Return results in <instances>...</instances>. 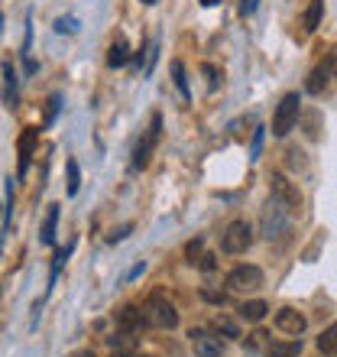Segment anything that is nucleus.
Here are the masks:
<instances>
[{
  "instance_id": "1",
  "label": "nucleus",
  "mask_w": 337,
  "mask_h": 357,
  "mask_svg": "<svg viewBox=\"0 0 337 357\" xmlns=\"http://www.w3.org/2000/svg\"><path fill=\"white\" fill-rule=\"evenodd\" d=\"M143 312H146L150 328H159V331H175L178 328V309L168 302V296H162V292H152L150 299L143 302Z\"/></svg>"
},
{
  "instance_id": "2",
  "label": "nucleus",
  "mask_w": 337,
  "mask_h": 357,
  "mask_svg": "<svg viewBox=\"0 0 337 357\" xmlns=\"http://www.w3.org/2000/svg\"><path fill=\"white\" fill-rule=\"evenodd\" d=\"M292 218H295V215H292L282 202L269 198V202L262 205V211H260V234L266 237V241H276V237H282L285 231H289Z\"/></svg>"
},
{
  "instance_id": "3",
  "label": "nucleus",
  "mask_w": 337,
  "mask_h": 357,
  "mask_svg": "<svg viewBox=\"0 0 337 357\" xmlns=\"http://www.w3.org/2000/svg\"><path fill=\"white\" fill-rule=\"evenodd\" d=\"M299 114H301L299 91L282 94V101L276 104V114H272V137H289V130L299 123Z\"/></svg>"
},
{
  "instance_id": "4",
  "label": "nucleus",
  "mask_w": 337,
  "mask_h": 357,
  "mask_svg": "<svg viewBox=\"0 0 337 357\" xmlns=\"http://www.w3.org/2000/svg\"><path fill=\"white\" fill-rule=\"evenodd\" d=\"M253 247V227L250 221H244V218H237V221H230V225L224 227V234H221V250L230 257L237 254H246Z\"/></svg>"
},
{
  "instance_id": "5",
  "label": "nucleus",
  "mask_w": 337,
  "mask_h": 357,
  "mask_svg": "<svg viewBox=\"0 0 337 357\" xmlns=\"http://www.w3.org/2000/svg\"><path fill=\"white\" fill-rule=\"evenodd\" d=\"M188 341H191V351H195L198 357H224L227 351V341L217 335L214 328H191L188 331Z\"/></svg>"
},
{
  "instance_id": "6",
  "label": "nucleus",
  "mask_w": 337,
  "mask_h": 357,
  "mask_svg": "<svg viewBox=\"0 0 337 357\" xmlns=\"http://www.w3.org/2000/svg\"><path fill=\"white\" fill-rule=\"evenodd\" d=\"M269 192H272V198H276V202H282V205L289 208L292 215H299V211H301V202H305V198H301L299 185H295V182H289L282 172H272V176H269Z\"/></svg>"
},
{
  "instance_id": "7",
  "label": "nucleus",
  "mask_w": 337,
  "mask_h": 357,
  "mask_svg": "<svg viewBox=\"0 0 337 357\" xmlns=\"http://www.w3.org/2000/svg\"><path fill=\"white\" fill-rule=\"evenodd\" d=\"M262 286V270L253 264H240L227 273V292H256Z\"/></svg>"
},
{
  "instance_id": "8",
  "label": "nucleus",
  "mask_w": 337,
  "mask_h": 357,
  "mask_svg": "<svg viewBox=\"0 0 337 357\" xmlns=\"http://www.w3.org/2000/svg\"><path fill=\"white\" fill-rule=\"evenodd\" d=\"M159 137H162V117H159V114H152L150 130L143 133V140L136 143V153H133V169H146V166H150L152 150H156Z\"/></svg>"
},
{
  "instance_id": "9",
  "label": "nucleus",
  "mask_w": 337,
  "mask_h": 357,
  "mask_svg": "<svg viewBox=\"0 0 337 357\" xmlns=\"http://www.w3.org/2000/svg\"><path fill=\"white\" fill-rule=\"evenodd\" d=\"M113 325H117V331H130V335H136V331H143V328H150L143 305H123V309H117V312H113Z\"/></svg>"
},
{
  "instance_id": "10",
  "label": "nucleus",
  "mask_w": 337,
  "mask_h": 357,
  "mask_svg": "<svg viewBox=\"0 0 337 357\" xmlns=\"http://www.w3.org/2000/svg\"><path fill=\"white\" fill-rule=\"evenodd\" d=\"M276 328L282 331V335H292V338H299L301 331H305V325H308V319L301 315L299 309H292V305H285V309L276 312Z\"/></svg>"
},
{
  "instance_id": "11",
  "label": "nucleus",
  "mask_w": 337,
  "mask_h": 357,
  "mask_svg": "<svg viewBox=\"0 0 337 357\" xmlns=\"http://www.w3.org/2000/svg\"><path fill=\"white\" fill-rule=\"evenodd\" d=\"M331 75H334V68H331V59H328V62H321V66L311 68L308 82H305L308 94H321V91H324V88H328V82H331Z\"/></svg>"
},
{
  "instance_id": "12",
  "label": "nucleus",
  "mask_w": 337,
  "mask_h": 357,
  "mask_svg": "<svg viewBox=\"0 0 337 357\" xmlns=\"http://www.w3.org/2000/svg\"><path fill=\"white\" fill-rule=\"evenodd\" d=\"M130 62V46H127V39L123 36H117L111 43V49H107V66L111 68H123Z\"/></svg>"
},
{
  "instance_id": "13",
  "label": "nucleus",
  "mask_w": 337,
  "mask_h": 357,
  "mask_svg": "<svg viewBox=\"0 0 337 357\" xmlns=\"http://www.w3.org/2000/svg\"><path fill=\"white\" fill-rule=\"evenodd\" d=\"M36 140H39V130H36V127H26V133L19 137V176L26 172L29 156H33V146H36Z\"/></svg>"
},
{
  "instance_id": "14",
  "label": "nucleus",
  "mask_w": 337,
  "mask_h": 357,
  "mask_svg": "<svg viewBox=\"0 0 337 357\" xmlns=\"http://www.w3.org/2000/svg\"><path fill=\"white\" fill-rule=\"evenodd\" d=\"M104 344L113 351V354H127V351H136V338H133L130 331H113L104 338Z\"/></svg>"
},
{
  "instance_id": "15",
  "label": "nucleus",
  "mask_w": 337,
  "mask_h": 357,
  "mask_svg": "<svg viewBox=\"0 0 337 357\" xmlns=\"http://www.w3.org/2000/svg\"><path fill=\"white\" fill-rule=\"evenodd\" d=\"M299 354H301V338L269 341V348H266V357H299Z\"/></svg>"
},
{
  "instance_id": "16",
  "label": "nucleus",
  "mask_w": 337,
  "mask_h": 357,
  "mask_svg": "<svg viewBox=\"0 0 337 357\" xmlns=\"http://www.w3.org/2000/svg\"><path fill=\"white\" fill-rule=\"evenodd\" d=\"M56 225H58V205H49L46 221H42V227H39V241H42L46 247L56 244Z\"/></svg>"
},
{
  "instance_id": "17",
  "label": "nucleus",
  "mask_w": 337,
  "mask_h": 357,
  "mask_svg": "<svg viewBox=\"0 0 337 357\" xmlns=\"http://www.w3.org/2000/svg\"><path fill=\"white\" fill-rule=\"evenodd\" d=\"M266 312H269V305H266L262 299H250V302H244V305H240V319L250 321V325H256V321L266 319Z\"/></svg>"
},
{
  "instance_id": "18",
  "label": "nucleus",
  "mask_w": 337,
  "mask_h": 357,
  "mask_svg": "<svg viewBox=\"0 0 337 357\" xmlns=\"http://www.w3.org/2000/svg\"><path fill=\"white\" fill-rule=\"evenodd\" d=\"M211 328H214L217 335H224V338H240V325H237L234 319H227V315H214V319H211Z\"/></svg>"
},
{
  "instance_id": "19",
  "label": "nucleus",
  "mask_w": 337,
  "mask_h": 357,
  "mask_svg": "<svg viewBox=\"0 0 337 357\" xmlns=\"http://www.w3.org/2000/svg\"><path fill=\"white\" fill-rule=\"evenodd\" d=\"M321 13H324V0H311L308 3V10H305V33H315L318 29V23H321Z\"/></svg>"
},
{
  "instance_id": "20",
  "label": "nucleus",
  "mask_w": 337,
  "mask_h": 357,
  "mask_svg": "<svg viewBox=\"0 0 337 357\" xmlns=\"http://www.w3.org/2000/svg\"><path fill=\"white\" fill-rule=\"evenodd\" d=\"M315 344H318L321 354H337V325H328V328L318 335Z\"/></svg>"
},
{
  "instance_id": "21",
  "label": "nucleus",
  "mask_w": 337,
  "mask_h": 357,
  "mask_svg": "<svg viewBox=\"0 0 337 357\" xmlns=\"http://www.w3.org/2000/svg\"><path fill=\"white\" fill-rule=\"evenodd\" d=\"M172 75H175V88L182 91V98H191V91H188V78H185V66L182 62H172Z\"/></svg>"
},
{
  "instance_id": "22",
  "label": "nucleus",
  "mask_w": 337,
  "mask_h": 357,
  "mask_svg": "<svg viewBox=\"0 0 337 357\" xmlns=\"http://www.w3.org/2000/svg\"><path fill=\"white\" fill-rule=\"evenodd\" d=\"M78 188H81V172H78L75 160H68V198H75Z\"/></svg>"
},
{
  "instance_id": "23",
  "label": "nucleus",
  "mask_w": 337,
  "mask_h": 357,
  "mask_svg": "<svg viewBox=\"0 0 337 357\" xmlns=\"http://www.w3.org/2000/svg\"><path fill=\"white\" fill-rule=\"evenodd\" d=\"M201 299L205 302H211V305H227V292H221V289H201Z\"/></svg>"
},
{
  "instance_id": "24",
  "label": "nucleus",
  "mask_w": 337,
  "mask_h": 357,
  "mask_svg": "<svg viewBox=\"0 0 337 357\" xmlns=\"http://www.w3.org/2000/svg\"><path fill=\"white\" fill-rule=\"evenodd\" d=\"M56 33H68V36L78 33V20L75 17H58L56 20Z\"/></svg>"
},
{
  "instance_id": "25",
  "label": "nucleus",
  "mask_w": 337,
  "mask_h": 357,
  "mask_svg": "<svg viewBox=\"0 0 337 357\" xmlns=\"http://www.w3.org/2000/svg\"><path fill=\"white\" fill-rule=\"evenodd\" d=\"M201 247H205V241H201V237H195V241H188V247H185L188 264H198V254H201Z\"/></svg>"
},
{
  "instance_id": "26",
  "label": "nucleus",
  "mask_w": 337,
  "mask_h": 357,
  "mask_svg": "<svg viewBox=\"0 0 337 357\" xmlns=\"http://www.w3.org/2000/svg\"><path fill=\"white\" fill-rule=\"evenodd\" d=\"M58 104H62V98L52 94V98H49V107H46V123H52L58 117Z\"/></svg>"
},
{
  "instance_id": "27",
  "label": "nucleus",
  "mask_w": 337,
  "mask_h": 357,
  "mask_svg": "<svg viewBox=\"0 0 337 357\" xmlns=\"http://www.w3.org/2000/svg\"><path fill=\"white\" fill-rule=\"evenodd\" d=\"M201 72H205V75H207V88L214 91V88H217V82H221V72H217L214 66H201Z\"/></svg>"
},
{
  "instance_id": "28",
  "label": "nucleus",
  "mask_w": 337,
  "mask_h": 357,
  "mask_svg": "<svg viewBox=\"0 0 337 357\" xmlns=\"http://www.w3.org/2000/svg\"><path fill=\"white\" fill-rule=\"evenodd\" d=\"M260 7V0H240V17H253Z\"/></svg>"
},
{
  "instance_id": "29",
  "label": "nucleus",
  "mask_w": 337,
  "mask_h": 357,
  "mask_svg": "<svg viewBox=\"0 0 337 357\" xmlns=\"http://www.w3.org/2000/svg\"><path fill=\"white\" fill-rule=\"evenodd\" d=\"M130 231H133V225H123V227H117V231H113V234L107 237V244H117V241H123V237L130 234Z\"/></svg>"
},
{
  "instance_id": "30",
  "label": "nucleus",
  "mask_w": 337,
  "mask_h": 357,
  "mask_svg": "<svg viewBox=\"0 0 337 357\" xmlns=\"http://www.w3.org/2000/svg\"><path fill=\"white\" fill-rule=\"evenodd\" d=\"M260 150H262V127H260V130H256V137H253V156H250V160H256V156H260Z\"/></svg>"
},
{
  "instance_id": "31",
  "label": "nucleus",
  "mask_w": 337,
  "mask_h": 357,
  "mask_svg": "<svg viewBox=\"0 0 337 357\" xmlns=\"http://www.w3.org/2000/svg\"><path fill=\"white\" fill-rule=\"evenodd\" d=\"M198 266H201V270H205V273H211V270H214V257H211V254L198 257Z\"/></svg>"
},
{
  "instance_id": "32",
  "label": "nucleus",
  "mask_w": 337,
  "mask_h": 357,
  "mask_svg": "<svg viewBox=\"0 0 337 357\" xmlns=\"http://www.w3.org/2000/svg\"><path fill=\"white\" fill-rule=\"evenodd\" d=\"M331 68H334V78H337V46L331 49Z\"/></svg>"
},
{
  "instance_id": "33",
  "label": "nucleus",
  "mask_w": 337,
  "mask_h": 357,
  "mask_svg": "<svg viewBox=\"0 0 337 357\" xmlns=\"http://www.w3.org/2000/svg\"><path fill=\"white\" fill-rule=\"evenodd\" d=\"M143 270H146V264H136V266H133V270H130V280H133V276H140Z\"/></svg>"
},
{
  "instance_id": "34",
  "label": "nucleus",
  "mask_w": 337,
  "mask_h": 357,
  "mask_svg": "<svg viewBox=\"0 0 337 357\" xmlns=\"http://www.w3.org/2000/svg\"><path fill=\"white\" fill-rule=\"evenodd\" d=\"M113 357H150V354H136V351H127V354H113Z\"/></svg>"
},
{
  "instance_id": "35",
  "label": "nucleus",
  "mask_w": 337,
  "mask_h": 357,
  "mask_svg": "<svg viewBox=\"0 0 337 357\" xmlns=\"http://www.w3.org/2000/svg\"><path fill=\"white\" fill-rule=\"evenodd\" d=\"M201 3H205V7H217V3H221V0H201Z\"/></svg>"
},
{
  "instance_id": "36",
  "label": "nucleus",
  "mask_w": 337,
  "mask_h": 357,
  "mask_svg": "<svg viewBox=\"0 0 337 357\" xmlns=\"http://www.w3.org/2000/svg\"><path fill=\"white\" fill-rule=\"evenodd\" d=\"M78 357H97V354H94V351H81V354H78Z\"/></svg>"
},
{
  "instance_id": "37",
  "label": "nucleus",
  "mask_w": 337,
  "mask_h": 357,
  "mask_svg": "<svg viewBox=\"0 0 337 357\" xmlns=\"http://www.w3.org/2000/svg\"><path fill=\"white\" fill-rule=\"evenodd\" d=\"M143 3H146V7H152V3H156V0H143Z\"/></svg>"
},
{
  "instance_id": "38",
  "label": "nucleus",
  "mask_w": 337,
  "mask_h": 357,
  "mask_svg": "<svg viewBox=\"0 0 337 357\" xmlns=\"http://www.w3.org/2000/svg\"><path fill=\"white\" fill-rule=\"evenodd\" d=\"M0 29H3V17H0Z\"/></svg>"
}]
</instances>
